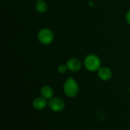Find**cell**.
Returning <instances> with one entry per match:
<instances>
[{"instance_id":"cell-1","label":"cell","mask_w":130,"mask_h":130,"mask_svg":"<svg viewBox=\"0 0 130 130\" xmlns=\"http://www.w3.org/2000/svg\"><path fill=\"white\" fill-rule=\"evenodd\" d=\"M63 90L67 96L69 97H74L78 93V85L72 77H70L65 83Z\"/></svg>"},{"instance_id":"cell-2","label":"cell","mask_w":130,"mask_h":130,"mask_svg":"<svg viewBox=\"0 0 130 130\" xmlns=\"http://www.w3.org/2000/svg\"><path fill=\"white\" fill-rule=\"evenodd\" d=\"M85 66L88 71H96L100 66V58L95 55H90L85 58Z\"/></svg>"},{"instance_id":"cell-3","label":"cell","mask_w":130,"mask_h":130,"mask_svg":"<svg viewBox=\"0 0 130 130\" xmlns=\"http://www.w3.org/2000/svg\"><path fill=\"white\" fill-rule=\"evenodd\" d=\"M38 39L43 44H49L53 39V34L50 29H43L38 32Z\"/></svg>"},{"instance_id":"cell-4","label":"cell","mask_w":130,"mask_h":130,"mask_svg":"<svg viewBox=\"0 0 130 130\" xmlns=\"http://www.w3.org/2000/svg\"><path fill=\"white\" fill-rule=\"evenodd\" d=\"M49 107L55 112H60L64 109V102L59 98H54L50 100Z\"/></svg>"},{"instance_id":"cell-5","label":"cell","mask_w":130,"mask_h":130,"mask_svg":"<svg viewBox=\"0 0 130 130\" xmlns=\"http://www.w3.org/2000/svg\"><path fill=\"white\" fill-rule=\"evenodd\" d=\"M67 69H69L71 71L76 72V71H78L81 69V63L79 60L77 59V58H71L67 62Z\"/></svg>"},{"instance_id":"cell-6","label":"cell","mask_w":130,"mask_h":130,"mask_svg":"<svg viewBox=\"0 0 130 130\" xmlns=\"http://www.w3.org/2000/svg\"><path fill=\"white\" fill-rule=\"evenodd\" d=\"M98 74H99V77L104 81H107L110 79L112 77L111 71L110 69L107 67H102L99 69Z\"/></svg>"},{"instance_id":"cell-7","label":"cell","mask_w":130,"mask_h":130,"mask_svg":"<svg viewBox=\"0 0 130 130\" xmlns=\"http://www.w3.org/2000/svg\"><path fill=\"white\" fill-rule=\"evenodd\" d=\"M46 99L43 98H37L33 102V107L37 110H41L44 109L46 105Z\"/></svg>"},{"instance_id":"cell-8","label":"cell","mask_w":130,"mask_h":130,"mask_svg":"<svg viewBox=\"0 0 130 130\" xmlns=\"http://www.w3.org/2000/svg\"><path fill=\"white\" fill-rule=\"evenodd\" d=\"M41 93L44 99H50L53 96V89L48 86H44L41 90Z\"/></svg>"},{"instance_id":"cell-9","label":"cell","mask_w":130,"mask_h":130,"mask_svg":"<svg viewBox=\"0 0 130 130\" xmlns=\"http://www.w3.org/2000/svg\"><path fill=\"white\" fill-rule=\"evenodd\" d=\"M36 9L39 13H44L47 10V5L43 1H38L36 5Z\"/></svg>"},{"instance_id":"cell-10","label":"cell","mask_w":130,"mask_h":130,"mask_svg":"<svg viewBox=\"0 0 130 130\" xmlns=\"http://www.w3.org/2000/svg\"><path fill=\"white\" fill-rule=\"evenodd\" d=\"M67 66H65V65H61V66H60L59 67H58V71L60 74H63L67 71Z\"/></svg>"},{"instance_id":"cell-11","label":"cell","mask_w":130,"mask_h":130,"mask_svg":"<svg viewBox=\"0 0 130 130\" xmlns=\"http://www.w3.org/2000/svg\"><path fill=\"white\" fill-rule=\"evenodd\" d=\"M126 20L127 22H128V24L130 25V10L128 11V13H127L126 14Z\"/></svg>"},{"instance_id":"cell-12","label":"cell","mask_w":130,"mask_h":130,"mask_svg":"<svg viewBox=\"0 0 130 130\" xmlns=\"http://www.w3.org/2000/svg\"><path fill=\"white\" fill-rule=\"evenodd\" d=\"M36 1H41V0H36Z\"/></svg>"},{"instance_id":"cell-13","label":"cell","mask_w":130,"mask_h":130,"mask_svg":"<svg viewBox=\"0 0 130 130\" xmlns=\"http://www.w3.org/2000/svg\"><path fill=\"white\" fill-rule=\"evenodd\" d=\"M129 91L130 92V88H129Z\"/></svg>"}]
</instances>
